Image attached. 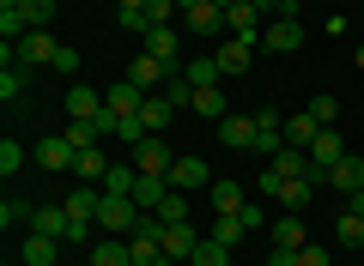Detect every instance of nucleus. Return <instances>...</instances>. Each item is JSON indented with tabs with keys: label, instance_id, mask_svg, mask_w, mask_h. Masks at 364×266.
Listing matches in <instances>:
<instances>
[{
	"label": "nucleus",
	"instance_id": "obj_25",
	"mask_svg": "<svg viewBox=\"0 0 364 266\" xmlns=\"http://www.w3.org/2000/svg\"><path fill=\"white\" fill-rule=\"evenodd\" d=\"M207 236H219L225 248H237V242H243L249 230H243V218H237V212H213V224H207Z\"/></svg>",
	"mask_w": 364,
	"mask_h": 266
},
{
	"label": "nucleus",
	"instance_id": "obj_23",
	"mask_svg": "<svg viewBox=\"0 0 364 266\" xmlns=\"http://www.w3.org/2000/svg\"><path fill=\"white\" fill-rule=\"evenodd\" d=\"M55 248H61L55 236H37V230H31L25 248H18V260H25V266H55Z\"/></svg>",
	"mask_w": 364,
	"mask_h": 266
},
{
	"label": "nucleus",
	"instance_id": "obj_14",
	"mask_svg": "<svg viewBox=\"0 0 364 266\" xmlns=\"http://www.w3.org/2000/svg\"><path fill=\"white\" fill-rule=\"evenodd\" d=\"M146 55H158L164 67H182V37L170 25H152V31H146Z\"/></svg>",
	"mask_w": 364,
	"mask_h": 266
},
{
	"label": "nucleus",
	"instance_id": "obj_9",
	"mask_svg": "<svg viewBox=\"0 0 364 266\" xmlns=\"http://www.w3.org/2000/svg\"><path fill=\"white\" fill-rule=\"evenodd\" d=\"M340 157H346V140H340L334 127H322V133H316V145H310V170H316V176H328Z\"/></svg>",
	"mask_w": 364,
	"mask_h": 266
},
{
	"label": "nucleus",
	"instance_id": "obj_2",
	"mask_svg": "<svg viewBox=\"0 0 364 266\" xmlns=\"http://www.w3.org/2000/svg\"><path fill=\"white\" fill-rule=\"evenodd\" d=\"M140 218L146 212L134 206V194H104V200H97V230H109V236H128Z\"/></svg>",
	"mask_w": 364,
	"mask_h": 266
},
{
	"label": "nucleus",
	"instance_id": "obj_20",
	"mask_svg": "<svg viewBox=\"0 0 364 266\" xmlns=\"http://www.w3.org/2000/svg\"><path fill=\"white\" fill-rule=\"evenodd\" d=\"M170 115H176V103H170L164 91H152V97L140 103V121H146V133H164V127H170Z\"/></svg>",
	"mask_w": 364,
	"mask_h": 266
},
{
	"label": "nucleus",
	"instance_id": "obj_18",
	"mask_svg": "<svg viewBox=\"0 0 364 266\" xmlns=\"http://www.w3.org/2000/svg\"><path fill=\"white\" fill-rule=\"evenodd\" d=\"M97 109H104V97L91 85H67V121H91Z\"/></svg>",
	"mask_w": 364,
	"mask_h": 266
},
{
	"label": "nucleus",
	"instance_id": "obj_11",
	"mask_svg": "<svg viewBox=\"0 0 364 266\" xmlns=\"http://www.w3.org/2000/svg\"><path fill=\"white\" fill-rule=\"evenodd\" d=\"M200 248V230L195 224H164V260H182L188 266V254Z\"/></svg>",
	"mask_w": 364,
	"mask_h": 266
},
{
	"label": "nucleus",
	"instance_id": "obj_3",
	"mask_svg": "<svg viewBox=\"0 0 364 266\" xmlns=\"http://www.w3.org/2000/svg\"><path fill=\"white\" fill-rule=\"evenodd\" d=\"M31 157H37L49 176H73V164H79V152H73V140H67V133H43V140L31 145Z\"/></svg>",
	"mask_w": 364,
	"mask_h": 266
},
{
	"label": "nucleus",
	"instance_id": "obj_21",
	"mask_svg": "<svg viewBox=\"0 0 364 266\" xmlns=\"http://www.w3.org/2000/svg\"><path fill=\"white\" fill-rule=\"evenodd\" d=\"M219 140L237 145V152H249V145H255V121H249V115H225V121H219Z\"/></svg>",
	"mask_w": 364,
	"mask_h": 266
},
{
	"label": "nucleus",
	"instance_id": "obj_41",
	"mask_svg": "<svg viewBox=\"0 0 364 266\" xmlns=\"http://www.w3.org/2000/svg\"><path fill=\"white\" fill-rule=\"evenodd\" d=\"M31 212H37L31 200H13V194L0 200V224H6V230H13V224H31Z\"/></svg>",
	"mask_w": 364,
	"mask_h": 266
},
{
	"label": "nucleus",
	"instance_id": "obj_27",
	"mask_svg": "<svg viewBox=\"0 0 364 266\" xmlns=\"http://www.w3.org/2000/svg\"><path fill=\"white\" fill-rule=\"evenodd\" d=\"M213 212H243V200H249V194H243V182H213Z\"/></svg>",
	"mask_w": 364,
	"mask_h": 266
},
{
	"label": "nucleus",
	"instance_id": "obj_44",
	"mask_svg": "<svg viewBox=\"0 0 364 266\" xmlns=\"http://www.w3.org/2000/svg\"><path fill=\"white\" fill-rule=\"evenodd\" d=\"M176 13H182L176 0H146V25H170Z\"/></svg>",
	"mask_w": 364,
	"mask_h": 266
},
{
	"label": "nucleus",
	"instance_id": "obj_57",
	"mask_svg": "<svg viewBox=\"0 0 364 266\" xmlns=\"http://www.w3.org/2000/svg\"><path fill=\"white\" fill-rule=\"evenodd\" d=\"M158 266H182V260H158Z\"/></svg>",
	"mask_w": 364,
	"mask_h": 266
},
{
	"label": "nucleus",
	"instance_id": "obj_46",
	"mask_svg": "<svg viewBox=\"0 0 364 266\" xmlns=\"http://www.w3.org/2000/svg\"><path fill=\"white\" fill-rule=\"evenodd\" d=\"M255 127H261V133H286V115H279V109H255Z\"/></svg>",
	"mask_w": 364,
	"mask_h": 266
},
{
	"label": "nucleus",
	"instance_id": "obj_40",
	"mask_svg": "<svg viewBox=\"0 0 364 266\" xmlns=\"http://www.w3.org/2000/svg\"><path fill=\"white\" fill-rule=\"evenodd\" d=\"M18 170H25V145H18V140H0V176L13 182Z\"/></svg>",
	"mask_w": 364,
	"mask_h": 266
},
{
	"label": "nucleus",
	"instance_id": "obj_26",
	"mask_svg": "<svg viewBox=\"0 0 364 266\" xmlns=\"http://www.w3.org/2000/svg\"><path fill=\"white\" fill-rule=\"evenodd\" d=\"M267 170H279V176H310V152H298V145H279Z\"/></svg>",
	"mask_w": 364,
	"mask_h": 266
},
{
	"label": "nucleus",
	"instance_id": "obj_53",
	"mask_svg": "<svg viewBox=\"0 0 364 266\" xmlns=\"http://www.w3.org/2000/svg\"><path fill=\"white\" fill-rule=\"evenodd\" d=\"M352 218H364V188H352V206H346Z\"/></svg>",
	"mask_w": 364,
	"mask_h": 266
},
{
	"label": "nucleus",
	"instance_id": "obj_29",
	"mask_svg": "<svg viewBox=\"0 0 364 266\" xmlns=\"http://www.w3.org/2000/svg\"><path fill=\"white\" fill-rule=\"evenodd\" d=\"M273 230V248H304V218L298 212H286L279 224H267Z\"/></svg>",
	"mask_w": 364,
	"mask_h": 266
},
{
	"label": "nucleus",
	"instance_id": "obj_43",
	"mask_svg": "<svg viewBox=\"0 0 364 266\" xmlns=\"http://www.w3.org/2000/svg\"><path fill=\"white\" fill-rule=\"evenodd\" d=\"M116 140L140 145V140H146V121H140V115H116Z\"/></svg>",
	"mask_w": 364,
	"mask_h": 266
},
{
	"label": "nucleus",
	"instance_id": "obj_35",
	"mask_svg": "<svg viewBox=\"0 0 364 266\" xmlns=\"http://www.w3.org/2000/svg\"><path fill=\"white\" fill-rule=\"evenodd\" d=\"M134 182H140V170H134V164H109L104 194H134Z\"/></svg>",
	"mask_w": 364,
	"mask_h": 266
},
{
	"label": "nucleus",
	"instance_id": "obj_37",
	"mask_svg": "<svg viewBox=\"0 0 364 266\" xmlns=\"http://www.w3.org/2000/svg\"><path fill=\"white\" fill-rule=\"evenodd\" d=\"M18 13H25V25H31V31H49V18H55V0H18Z\"/></svg>",
	"mask_w": 364,
	"mask_h": 266
},
{
	"label": "nucleus",
	"instance_id": "obj_13",
	"mask_svg": "<svg viewBox=\"0 0 364 266\" xmlns=\"http://www.w3.org/2000/svg\"><path fill=\"white\" fill-rule=\"evenodd\" d=\"M146 97H152V91H140V85H134L128 73H122L116 85L104 91V103H109V109H116V115H140V103H146Z\"/></svg>",
	"mask_w": 364,
	"mask_h": 266
},
{
	"label": "nucleus",
	"instance_id": "obj_39",
	"mask_svg": "<svg viewBox=\"0 0 364 266\" xmlns=\"http://www.w3.org/2000/svg\"><path fill=\"white\" fill-rule=\"evenodd\" d=\"M334 242H340V248H364V218H340V224H334Z\"/></svg>",
	"mask_w": 364,
	"mask_h": 266
},
{
	"label": "nucleus",
	"instance_id": "obj_5",
	"mask_svg": "<svg viewBox=\"0 0 364 266\" xmlns=\"http://www.w3.org/2000/svg\"><path fill=\"white\" fill-rule=\"evenodd\" d=\"M182 25L195 31V37H231V31H225V6H213V0L182 6Z\"/></svg>",
	"mask_w": 364,
	"mask_h": 266
},
{
	"label": "nucleus",
	"instance_id": "obj_45",
	"mask_svg": "<svg viewBox=\"0 0 364 266\" xmlns=\"http://www.w3.org/2000/svg\"><path fill=\"white\" fill-rule=\"evenodd\" d=\"M237 218H243V230H267V212H261V200H243V212H237Z\"/></svg>",
	"mask_w": 364,
	"mask_h": 266
},
{
	"label": "nucleus",
	"instance_id": "obj_17",
	"mask_svg": "<svg viewBox=\"0 0 364 266\" xmlns=\"http://www.w3.org/2000/svg\"><path fill=\"white\" fill-rule=\"evenodd\" d=\"M328 188H340V194H352V188H364V157L358 152H346L334 170H328Z\"/></svg>",
	"mask_w": 364,
	"mask_h": 266
},
{
	"label": "nucleus",
	"instance_id": "obj_31",
	"mask_svg": "<svg viewBox=\"0 0 364 266\" xmlns=\"http://www.w3.org/2000/svg\"><path fill=\"white\" fill-rule=\"evenodd\" d=\"M195 115L225 121V115H231V109H225V91H219V85H200V91H195Z\"/></svg>",
	"mask_w": 364,
	"mask_h": 266
},
{
	"label": "nucleus",
	"instance_id": "obj_1",
	"mask_svg": "<svg viewBox=\"0 0 364 266\" xmlns=\"http://www.w3.org/2000/svg\"><path fill=\"white\" fill-rule=\"evenodd\" d=\"M97 200H104V194L91 188V182H73V188H67V218H73V242H85L91 230H97Z\"/></svg>",
	"mask_w": 364,
	"mask_h": 266
},
{
	"label": "nucleus",
	"instance_id": "obj_56",
	"mask_svg": "<svg viewBox=\"0 0 364 266\" xmlns=\"http://www.w3.org/2000/svg\"><path fill=\"white\" fill-rule=\"evenodd\" d=\"M358 73H364V43H358Z\"/></svg>",
	"mask_w": 364,
	"mask_h": 266
},
{
	"label": "nucleus",
	"instance_id": "obj_15",
	"mask_svg": "<svg viewBox=\"0 0 364 266\" xmlns=\"http://www.w3.org/2000/svg\"><path fill=\"white\" fill-rule=\"evenodd\" d=\"M225 31H231V37H243V43H261V13L249 6V0H237L231 13H225Z\"/></svg>",
	"mask_w": 364,
	"mask_h": 266
},
{
	"label": "nucleus",
	"instance_id": "obj_34",
	"mask_svg": "<svg viewBox=\"0 0 364 266\" xmlns=\"http://www.w3.org/2000/svg\"><path fill=\"white\" fill-rule=\"evenodd\" d=\"M73 176H79V182H104V176H109V157L97 152V145H91V152H79V164H73Z\"/></svg>",
	"mask_w": 364,
	"mask_h": 266
},
{
	"label": "nucleus",
	"instance_id": "obj_47",
	"mask_svg": "<svg viewBox=\"0 0 364 266\" xmlns=\"http://www.w3.org/2000/svg\"><path fill=\"white\" fill-rule=\"evenodd\" d=\"M55 73L73 79V73H79V49H67V43H61V55H55Z\"/></svg>",
	"mask_w": 364,
	"mask_h": 266
},
{
	"label": "nucleus",
	"instance_id": "obj_16",
	"mask_svg": "<svg viewBox=\"0 0 364 266\" xmlns=\"http://www.w3.org/2000/svg\"><path fill=\"white\" fill-rule=\"evenodd\" d=\"M310 194H316L310 176H279V194H273V200L286 206V212H304V206H310Z\"/></svg>",
	"mask_w": 364,
	"mask_h": 266
},
{
	"label": "nucleus",
	"instance_id": "obj_49",
	"mask_svg": "<svg viewBox=\"0 0 364 266\" xmlns=\"http://www.w3.org/2000/svg\"><path fill=\"white\" fill-rule=\"evenodd\" d=\"M298 266H328V248H316V242H304V248H298Z\"/></svg>",
	"mask_w": 364,
	"mask_h": 266
},
{
	"label": "nucleus",
	"instance_id": "obj_52",
	"mask_svg": "<svg viewBox=\"0 0 364 266\" xmlns=\"http://www.w3.org/2000/svg\"><path fill=\"white\" fill-rule=\"evenodd\" d=\"M249 6H255L261 18H273V13H279V0H249Z\"/></svg>",
	"mask_w": 364,
	"mask_h": 266
},
{
	"label": "nucleus",
	"instance_id": "obj_12",
	"mask_svg": "<svg viewBox=\"0 0 364 266\" xmlns=\"http://www.w3.org/2000/svg\"><path fill=\"white\" fill-rule=\"evenodd\" d=\"M170 73H182V67H164L158 55H140V61L128 67V79H134L140 91H164V79H170Z\"/></svg>",
	"mask_w": 364,
	"mask_h": 266
},
{
	"label": "nucleus",
	"instance_id": "obj_42",
	"mask_svg": "<svg viewBox=\"0 0 364 266\" xmlns=\"http://www.w3.org/2000/svg\"><path fill=\"white\" fill-rule=\"evenodd\" d=\"M310 115H316L322 127H334V121H340V97H328V91H316V97H310Z\"/></svg>",
	"mask_w": 364,
	"mask_h": 266
},
{
	"label": "nucleus",
	"instance_id": "obj_33",
	"mask_svg": "<svg viewBox=\"0 0 364 266\" xmlns=\"http://www.w3.org/2000/svg\"><path fill=\"white\" fill-rule=\"evenodd\" d=\"M152 218H158V224H188V194L170 188L164 200H158V212H152Z\"/></svg>",
	"mask_w": 364,
	"mask_h": 266
},
{
	"label": "nucleus",
	"instance_id": "obj_58",
	"mask_svg": "<svg viewBox=\"0 0 364 266\" xmlns=\"http://www.w3.org/2000/svg\"><path fill=\"white\" fill-rule=\"evenodd\" d=\"M231 266H237V260H231Z\"/></svg>",
	"mask_w": 364,
	"mask_h": 266
},
{
	"label": "nucleus",
	"instance_id": "obj_36",
	"mask_svg": "<svg viewBox=\"0 0 364 266\" xmlns=\"http://www.w3.org/2000/svg\"><path fill=\"white\" fill-rule=\"evenodd\" d=\"M61 133H67V140H73V152H91V145L104 140V133H97V121H67Z\"/></svg>",
	"mask_w": 364,
	"mask_h": 266
},
{
	"label": "nucleus",
	"instance_id": "obj_4",
	"mask_svg": "<svg viewBox=\"0 0 364 266\" xmlns=\"http://www.w3.org/2000/svg\"><path fill=\"white\" fill-rule=\"evenodd\" d=\"M134 170H140V176H164V182H170V170H176V152L164 145V133H146V140L134 145Z\"/></svg>",
	"mask_w": 364,
	"mask_h": 266
},
{
	"label": "nucleus",
	"instance_id": "obj_50",
	"mask_svg": "<svg viewBox=\"0 0 364 266\" xmlns=\"http://www.w3.org/2000/svg\"><path fill=\"white\" fill-rule=\"evenodd\" d=\"M267 266H298V248H273V254H267Z\"/></svg>",
	"mask_w": 364,
	"mask_h": 266
},
{
	"label": "nucleus",
	"instance_id": "obj_7",
	"mask_svg": "<svg viewBox=\"0 0 364 266\" xmlns=\"http://www.w3.org/2000/svg\"><path fill=\"white\" fill-rule=\"evenodd\" d=\"M261 49H273V55H298V49H304V25H298V18H273V25L261 31Z\"/></svg>",
	"mask_w": 364,
	"mask_h": 266
},
{
	"label": "nucleus",
	"instance_id": "obj_8",
	"mask_svg": "<svg viewBox=\"0 0 364 266\" xmlns=\"http://www.w3.org/2000/svg\"><path fill=\"white\" fill-rule=\"evenodd\" d=\"M170 188H176V194H200V188H213L207 157H176V170H170Z\"/></svg>",
	"mask_w": 364,
	"mask_h": 266
},
{
	"label": "nucleus",
	"instance_id": "obj_6",
	"mask_svg": "<svg viewBox=\"0 0 364 266\" xmlns=\"http://www.w3.org/2000/svg\"><path fill=\"white\" fill-rule=\"evenodd\" d=\"M249 55H255V43H243V37H219L213 61H219L225 79H243V73H249Z\"/></svg>",
	"mask_w": 364,
	"mask_h": 266
},
{
	"label": "nucleus",
	"instance_id": "obj_55",
	"mask_svg": "<svg viewBox=\"0 0 364 266\" xmlns=\"http://www.w3.org/2000/svg\"><path fill=\"white\" fill-rule=\"evenodd\" d=\"M213 6H225V13H231V6H237V0H213Z\"/></svg>",
	"mask_w": 364,
	"mask_h": 266
},
{
	"label": "nucleus",
	"instance_id": "obj_48",
	"mask_svg": "<svg viewBox=\"0 0 364 266\" xmlns=\"http://www.w3.org/2000/svg\"><path fill=\"white\" fill-rule=\"evenodd\" d=\"M116 25H122V31H140V37L152 31V25H146V6H134V13H116Z\"/></svg>",
	"mask_w": 364,
	"mask_h": 266
},
{
	"label": "nucleus",
	"instance_id": "obj_54",
	"mask_svg": "<svg viewBox=\"0 0 364 266\" xmlns=\"http://www.w3.org/2000/svg\"><path fill=\"white\" fill-rule=\"evenodd\" d=\"M134 6H146V0H116V13H134Z\"/></svg>",
	"mask_w": 364,
	"mask_h": 266
},
{
	"label": "nucleus",
	"instance_id": "obj_28",
	"mask_svg": "<svg viewBox=\"0 0 364 266\" xmlns=\"http://www.w3.org/2000/svg\"><path fill=\"white\" fill-rule=\"evenodd\" d=\"M182 73H188V85H195V91H200V85H219V79H225L213 55H195V61H182Z\"/></svg>",
	"mask_w": 364,
	"mask_h": 266
},
{
	"label": "nucleus",
	"instance_id": "obj_32",
	"mask_svg": "<svg viewBox=\"0 0 364 266\" xmlns=\"http://www.w3.org/2000/svg\"><path fill=\"white\" fill-rule=\"evenodd\" d=\"M31 73H37V67H25V61H13V67H6V73H0V103H13L18 91L31 85Z\"/></svg>",
	"mask_w": 364,
	"mask_h": 266
},
{
	"label": "nucleus",
	"instance_id": "obj_22",
	"mask_svg": "<svg viewBox=\"0 0 364 266\" xmlns=\"http://www.w3.org/2000/svg\"><path fill=\"white\" fill-rule=\"evenodd\" d=\"M91 266H134V254H128V236H104L97 248H91Z\"/></svg>",
	"mask_w": 364,
	"mask_h": 266
},
{
	"label": "nucleus",
	"instance_id": "obj_30",
	"mask_svg": "<svg viewBox=\"0 0 364 266\" xmlns=\"http://www.w3.org/2000/svg\"><path fill=\"white\" fill-rule=\"evenodd\" d=\"M188 266H231V248L219 236H200V248L188 254Z\"/></svg>",
	"mask_w": 364,
	"mask_h": 266
},
{
	"label": "nucleus",
	"instance_id": "obj_24",
	"mask_svg": "<svg viewBox=\"0 0 364 266\" xmlns=\"http://www.w3.org/2000/svg\"><path fill=\"white\" fill-rule=\"evenodd\" d=\"M164 194H170L164 176H140V182H134V206H140V212H158V200H164Z\"/></svg>",
	"mask_w": 364,
	"mask_h": 266
},
{
	"label": "nucleus",
	"instance_id": "obj_38",
	"mask_svg": "<svg viewBox=\"0 0 364 266\" xmlns=\"http://www.w3.org/2000/svg\"><path fill=\"white\" fill-rule=\"evenodd\" d=\"M164 97L176 103V109H195V85H188V73H170L164 79Z\"/></svg>",
	"mask_w": 364,
	"mask_h": 266
},
{
	"label": "nucleus",
	"instance_id": "obj_10",
	"mask_svg": "<svg viewBox=\"0 0 364 266\" xmlns=\"http://www.w3.org/2000/svg\"><path fill=\"white\" fill-rule=\"evenodd\" d=\"M31 230H37V236H55V242H73V218H67V206H37V212H31Z\"/></svg>",
	"mask_w": 364,
	"mask_h": 266
},
{
	"label": "nucleus",
	"instance_id": "obj_51",
	"mask_svg": "<svg viewBox=\"0 0 364 266\" xmlns=\"http://www.w3.org/2000/svg\"><path fill=\"white\" fill-rule=\"evenodd\" d=\"M304 13V0H279V13H273V18H298Z\"/></svg>",
	"mask_w": 364,
	"mask_h": 266
},
{
	"label": "nucleus",
	"instance_id": "obj_19",
	"mask_svg": "<svg viewBox=\"0 0 364 266\" xmlns=\"http://www.w3.org/2000/svg\"><path fill=\"white\" fill-rule=\"evenodd\" d=\"M316 133H322V121H316L310 109H304V115H286V145H298V152H310V145H316Z\"/></svg>",
	"mask_w": 364,
	"mask_h": 266
}]
</instances>
